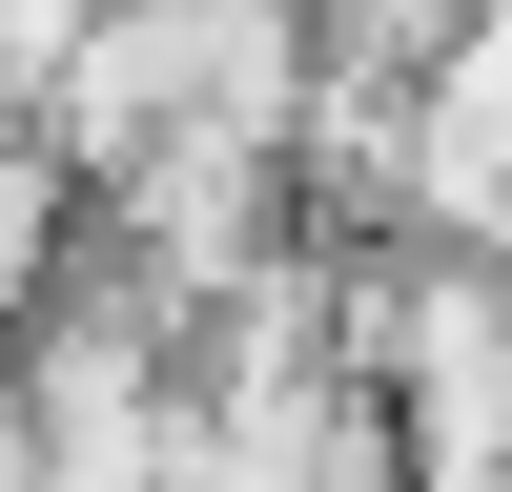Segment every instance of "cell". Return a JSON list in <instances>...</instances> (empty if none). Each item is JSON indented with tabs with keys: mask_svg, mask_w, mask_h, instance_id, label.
<instances>
[{
	"mask_svg": "<svg viewBox=\"0 0 512 492\" xmlns=\"http://www.w3.org/2000/svg\"><path fill=\"white\" fill-rule=\"evenodd\" d=\"M328 82L308 0H82L62 82H41V144H62V185H123L144 144H287Z\"/></svg>",
	"mask_w": 512,
	"mask_h": 492,
	"instance_id": "cell-1",
	"label": "cell"
}]
</instances>
